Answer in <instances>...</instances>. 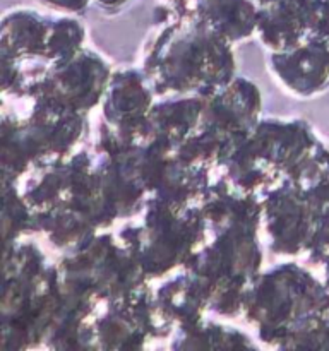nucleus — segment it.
<instances>
[{
    "label": "nucleus",
    "instance_id": "1",
    "mask_svg": "<svg viewBox=\"0 0 329 351\" xmlns=\"http://www.w3.org/2000/svg\"><path fill=\"white\" fill-rule=\"evenodd\" d=\"M48 2H57V3H65V5H81L86 0H48Z\"/></svg>",
    "mask_w": 329,
    "mask_h": 351
},
{
    "label": "nucleus",
    "instance_id": "2",
    "mask_svg": "<svg viewBox=\"0 0 329 351\" xmlns=\"http://www.w3.org/2000/svg\"><path fill=\"white\" fill-rule=\"evenodd\" d=\"M101 2H105V3H120V2H123V0H101Z\"/></svg>",
    "mask_w": 329,
    "mask_h": 351
}]
</instances>
